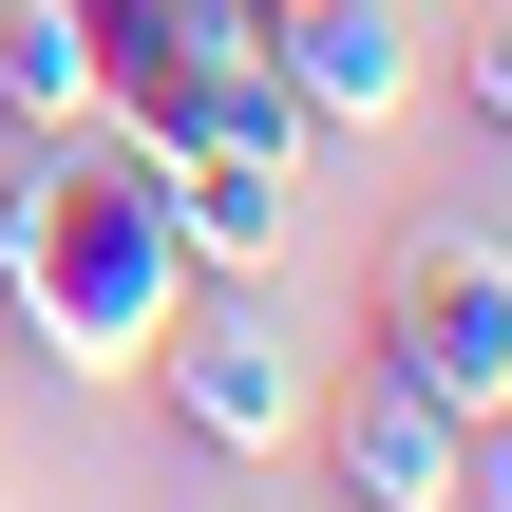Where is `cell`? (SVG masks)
<instances>
[{"label": "cell", "instance_id": "52a82bcc", "mask_svg": "<svg viewBox=\"0 0 512 512\" xmlns=\"http://www.w3.org/2000/svg\"><path fill=\"white\" fill-rule=\"evenodd\" d=\"M0 114H19V133H95V38H76V0H0Z\"/></svg>", "mask_w": 512, "mask_h": 512}, {"label": "cell", "instance_id": "ba28073f", "mask_svg": "<svg viewBox=\"0 0 512 512\" xmlns=\"http://www.w3.org/2000/svg\"><path fill=\"white\" fill-rule=\"evenodd\" d=\"M456 114H475V133H494V152H512V0H494V19H475V38H456Z\"/></svg>", "mask_w": 512, "mask_h": 512}, {"label": "cell", "instance_id": "277c9868", "mask_svg": "<svg viewBox=\"0 0 512 512\" xmlns=\"http://www.w3.org/2000/svg\"><path fill=\"white\" fill-rule=\"evenodd\" d=\"M304 437H323L342 512H456V475H475V418H456V399H418L380 342H361V380H342V399H304Z\"/></svg>", "mask_w": 512, "mask_h": 512}, {"label": "cell", "instance_id": "5b68a950", "mask_svg": "<svg viewBox=\"0 0 512 512\" xmlns=\"http://www.w3.org/2000/svg\"><path fill=\"white\" fill-rule=\"evenodd\" d=\"M266 76L304 95V133H380L418 95V38H399V0H285L266 19Z\"/></svg>", "mask_w": 512, "mask_h": 512}, {"label": "cell", "instance_id": "7a4b0ae2", "mask_svg": "<svg viewBox=\"0 0 512 512\" xmlns=\"http://www.w3.org/2000/svg\"><path fill=\"white\" fill-rule=\"evenodd\" d=\"M133 380L171 399V437H190V456H285V437H304V399H323V380H304V342H285V304H266V266H190Z\"/></svg>", "mask_w": 512, "mask_h": 512}, {"label": "cell", "instance_id": "6da1fadb", "mask_svg": "<svg viewBox=\"0 0 512 512\" xmlns=\"http://www.w3.org/2000/svg\"><path fill=\"white\" fill-rule=\"evenodd\" d=\"M171 285H190V247H171L152 152H133V133H57L38 209L0 228V304H19V342H38L57 380H133L152 323H171Z\"/></svg>", "mask_w": 512, "mask_h": 512}, {"label": "cell", "instance_id": "3957f363", "mask_svg": "<svg viewBox=\"0 0 512 512\" xmlns=\"http://www.w3.org/2000/svg\"><path fill=\"white\" fill-rule=\"evenodd\" d=\"M380 361H399L418 399L494 418V399H512V247H475V228H418V247L380 266Z\"/></svg>", "mask_w": 512, "mask_h": 512}, {"label": "cell", "instance_id": "8992f818", "mask_svg": "<svg viewBox=\"0 0 512 512\" xmlns=\"http://www.w3.org/2000/svg\"><path fill=\"white\" fill-rule=\"evenodd\" d=\"M152 190H171L190 266H285V228H304V152H152Z\"/></svg>", "mask_w": 512, "mask_h": 512}]
</instances>
